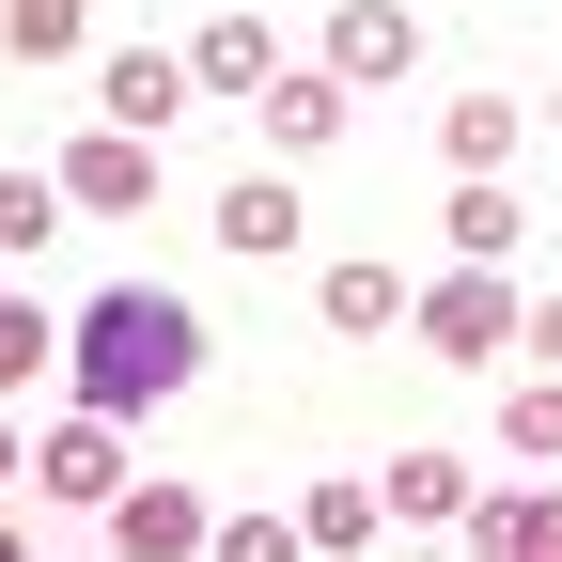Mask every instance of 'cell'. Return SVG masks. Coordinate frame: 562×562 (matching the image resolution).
Instances as JSON below:
<instances>
[{"label": "cell", "instance_id": "1", "mask_svg": "<svg viewBox=\"0 0 562 562\" xmlns=\"http://www.w3.org/2000/svg\"><path fill=\"white\" fill-rule=\"evenodd\" d=\"M203 360H220V328H203L172 281H110V297H79V313H63V391H79V406H110V422L172 406Z\"/></svg>", "mask_w": 562, "mask_h": 562}, {"label": "cell", "instance_id": "2", "mask_svg": "<svg viewBox=\"0 0 562 562\" xmlns=\"http://www.w3.org/2000/svg\"><path fill=\"white\" fill-rule=\"evenodd\" d=\"M406 328H422V360H516V297H501V266L422 281V297H406Z\"/></svg>", "mask_w": 562, "mask_h": 562}, {"label": "cell", "instance_id": "3", "mask_svg": "<svg viewBox=\"0 0 562 562\" xmlns=\"http://www.w3.org/2000/svg\"><path fill=\"white\" fill-rule=\"evenodd\" d=\"M344 110H360V79H344V63H281V79L250 94V125H266V157L297 172V157H328L344 140Z\"/></svg>", "mask_w": 562, "mask_h": 562}, {"label": "cell", "instance_id": "4", "mask_svg": "<svg viewBox=\"0 0 562 562\" xmlns=\"http://www.w3.org/2000/svg\"><path fill=\"white\" fill-rule=\"evenodd\" d=\"M63 203H79V220H125V203H157V140L94 110L79 140H63Z\"/></svg>", "mask_w": 562, "mask_h": 562}, {"label": "cell", "instance_id": "5", "mask_svg": "<svg viewBox=\"0 0 562 562\" xmlns=\"http://www.w3.org/2000/svg\"><path fill=\"white\" fill-rule=\"evenodd\" d=\"M32 484H47V501H125V422L110 406H63L32 438Z\"/></svg>", "mask_w": 562, "mask_h": 562}, {"label": "cell", "instance_id": "6", "mask_svg": "<svg viewBox=\"0 0 562 562\" xmlns=\"http://www.w3.org/2000/svg\"><path fill=\"white\" fill-rule=\"evenodd\" d=\"M375 501H391V531H469V501H484V484H469V453H438V438H422V453H391V469H375Z\"/></svg>", "mask_w": 562, "mask_h": 562}, {"label": "cell", "instance_id": "7", "mask_svg": "<svg viewBox=\"0 0 562 562\" xmlns=\"http://www.w3.org/2000/svg\"><path fill=\"white\" fill-rule=\"evenodd\" d=\"M110 547L125 562H188V547H220V516H203V484H125V501H110Z\"/></svg>", "mask_w": 562, "mask_h": 562}, {"label": "cell", "instance_id": "8", "mask_svg": "<svg viewBox=\"0 0 562 562\" xmlns=\"http://www.w3.org/2000/svg\"><path fill=\"white\" fill-rule=\"evenodd\" d=\"M188 94H203V79H188V47H110V79H94V110H110V125H140V140L188 125Z\"/></svg>", "mask_w": 562, "mask_h": 562}, {"label": "cell", "instance_id": "9", "mask_svg": "<svg viewBox=\"0 0 562 562\" xmlns=\"http://www.w3.org/2000/svg\"><path fill=\"white\" fill-rule=\"evenodd\" d=\"M188 79H203V94H266V79H281V32H266V16H203V32H188Z\"/></svg>", "mask_w": 562, "mask_h": 562}, {"label": "cell", "instance_id": "10", "mask_svg": "<svg viewBox=\"0 0 562 562\" xmlns=\"http://www.w3.org/2000/svg\"><path fill=\"white\" fill-rule=\"evenodd\" d=\"M328 63H344V79H406V63H422L406 0H344V16H328Z\"/></svg>", "mask_w": 562, "mask_h": 562}, {"label": "cell", "instance_id": "11", "mask_svg": "<svg viewBox=\"0 0 562 562\" xmlns=\"http://www.w3.org/2000/svg\"><path fill=\"white\" fill-rule=\"evenodd\" d=\"M438 235H453V266H516L531 220H516V188H501V172H469V188L438 203Z\"/></svg>", "mask_w": 562, "mask_h": 562}, {"label": "cell", "instance_id": "12", "mask_svg": "<svg viewBox=\"0 0 562 562\" xmlns=\"http://www.w3.org/2000/svg\"><path fill=\"white\" fill-rule=\"evenodd\" d=\"M220 250L281 266V250H297V188H281V172H235V188H220Z\"/></svg>", "mask_w": 562, "mask_h": 562}, {"label": "cell", "instance_id": "13", "mask_svg": "<svg viewBox=\"0 0 562 562\" xmlns=\"http://www.w3.org/2000/svg\"><path fill=\"white\" fill-rule=\"evenodd\" d=\"M469 531L501 562H562V484H516V501H469Z\"/></svg>", "mask_w": 562, "mask_h": 562}, {"label": "cell", "instance_id": "14", "mask_svg": "<svg viewBox=\"0 0 562 562\" xmlns=\"http://www.w3.org/2000/svg\"><path fill=\"white\" fill-rule=\"evenodd\" d=\"M516 125H531L516 94H453V110H438V157H453V172H501V157H516Z\"/></svg>", "mask_w": 562, "mask_h": 562}, {"label": "cell", "instance_id": "15", "mask_svg": "<svg viewBox=\"0 0 562 562\" xmlns=\"http://www.w3.org/2000/svg\"><path fill=\"white\" fill-rule=\"evenodd\" d=\"M375 531H391L375 484H297V547H328V562H344V547H375Z\"/></svg>", "mask_w": 562, "mask_h": 562}, {"label": "cell", "instance_id": "16", "mask_svg": "<svg viewBox=\"0 0 562 562\" xmlns=\"http://www.w3.org/2000/svg\"><path fill=\"white\" fill-rule=\"evenodd\" d=\"M0 47L16 63H79L94 47V0H0Z\"/></svg>", "mask_w": 562, "mask_h": 562}, {"label": "cell", "instance_id": "17", "mask_svg": "<svg viewBox=\"0 0 562 562\" xmlns=\"http://www.w3.org/2000/svg\"><path fill=\"white\" fill-rule=\"evenodd\" d=\"M501 453L516 469H562V375H516L501 391Z\"/></svg>", "mask_w": 562, "mask_h": 562}, {"label": "cell", "instance_id": "18", "mask_svg": "<svg viewBox=\"0 0 562 562\" xmlns=\"http://www.w3.org/2000/svg\"><path fill=\"white\" fill-rule=\"evenodd\" d=\"M328 328H406V281L360 250V266H328Z\"/></svg>", "mask_w": 562, "mask_h": 562}, {"label": "cell", "instance_id": "19", "mask_svg": "<svg viewBox=\"0 0 562 562\" xmlns=\"http://www.w3.org/2000/svg\"><path fill=\"white\" fill-rule=\"evenodd\" d=\"M32 375H63V328L32 297H0V391H32Z\"/></svg>", "mask_w": 562, "mask_h": 562}, {"label": "cell", "instance_id": "20", "mask_svg": "<svg viewBox=\"0 0 562 562\" xmlns=\"http://www.w3.org/2000/svg\"><path fill=\"white\" fill-rule=\"evenodd\" d=\"M63 235V172H0V250H47Z\"/></svg>", "mask_w": 562, "mask_h": 562}, {"label": "cell", "instance_id": "21", "mask_svg": "<svg viewBox=\"0 0 562 562\" xmlns=\"http://www.w3.org/2000/svg\"><path fill=\"white\" fill-rule=\"evenodd\" d=\"M516 344H531V360H562V297H531V313H516Z\"/></svg>", "mask_w": 562, "mask_h": 562}, {"label": "cell", "instance_id": "22", "mask_svg": "<svg viewBox=\"0 0 562 562\" xmlns=\"http://www.w3.org/2000/svg\"><path fill=\"white\" fill-rule=\"evenodd\" d=\"M0 484H16V438H0Z\"/></svg>", "mask_w": 562, "mask_h": 562}]
</instances>
